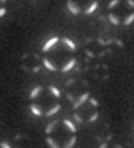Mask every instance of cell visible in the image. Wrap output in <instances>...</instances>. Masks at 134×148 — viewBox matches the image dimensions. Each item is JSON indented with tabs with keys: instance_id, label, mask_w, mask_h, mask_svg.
Listing matches in <instances>:
<instances>
[{
	"instance_id": "obj_16",
	"label": "cell",
	"mask_w": 134,
	"mask_h": 148,
	"mask_svg": "<svg viewBox=\"0 0 134 148\" xmlns=\"http://www.w3.org/2000/svg\"><path fill=\"white\" fill-rule=\"evenodd\" d=\"M48 89H49V91H50L55 97H57V98H59L60 97V91L57 87H55V86H49Z\"/></svg>"
},
{
	"instance_id": "obj_26",
	"label": "cell",
	"mask_w": 134,
	"mask_h": 148,
	"mask_svg": "<svg viewBox=\"0 0 134 148\" xmlns=\"http://www.w3.org/2000/svg\"><path fill=\"white\" fill-rule=\"evenodd\" d=\"M106 147H107V143H104V144H102L99 146V148H106Z\"/></svg>"
},
{
	"instance_id": "obj_13",
	"label": "cell",
	"mask_w": 134,
	"mask_h": 148,
	"mask_svg": "<svg viewBox=\"0 0 134 148\" xmlns=\"http://www.w3.org/2000/svg\"><path fill=\"white\" fill-rule=\"evenodd\" d=\"M46 143H47V145L49 146V148H60L59 145H58V143L56 140H54L50 137H47V138H46Z\"/></svg>"
},
{
	"instance_id": "obj_5",
	"label": "cell",
	"mask_w": 134,
	"mask_h": 148,
	"mask_svg": "<svg viewBox=\"0 0 134 148\" xmlns=\"http://www.w3.org/2000/svg\"><path fill=\"white\" fill-rule=\"evenodd\" d=\"M41 91H43V87H41V86H36L34 89H31V91H30V94H29V98L30 99L37 98V97L40 95Z\"/></svg>"
},
{
	"instance_id": "obj_27",
	"label": "cell",
	"mask_w": 134,
	"mask_h": 148,
	"mask_svg": "<svg viewBox=\"0 0 134 148\" xmlns=\"http://www.w3.org/2000/svg\"><path fill=\"white\" fill-rule=\"evenodd\" d=\"M87 53H88V56H90V57L93 56V55H92V52H90V51H87Z\"/></svg>"
},
{
	"instance_id": "obj_25",
	"label": "cell",
	"mask_w": 134,
	"mask_h": 148,
	"mask_svg": "<svg viewBox=\"0 0 134 148\" xmlns=\"http://www.w3.org/2000/svg\"><path fill=\"white\" fill-rule=\"evenodd\" d=\"M39 69H40V67L36 66L35 68H34V69H32V71H34V73H38V70H39Z\"/></svg>"
},
{
	"instance_id": "obj_4",
	"label": "cell",
	"mask_w": 134,
	"mask_h": 148,
	"mask_svg": "<svg viewBox=\"0 0 134 148\" xmlns=\"http://www.w3.org/2000/svg\"><path fill=\"white\" fill-rule=\"evenodd\" d=\"M75 65H76V59H75V58H72L69 61H67L66 64L64 65V67L61 68V73H67V71L72 70L75 67Z\"/></svg>"
},
{
	"instance_id": "obj_15",
	"label": "cell",
	"mask_w": 134,
	"mask_h": 148,
	"mask_svg": "<svg viewBox=\"0 0 134 148\" xmlns=\"http://www.w3.org/2000/svg\"><path fill=\"white\" fill-rule=\"evenodd\" d=\"M57 123H58V121H57V120H55V121H52V123H50V124H48L47 127H46V129H45V133L49 135V134L54 130V128H55V126H56V124H57Z\"/></svg>"
},
{
	"instance_id": "obj_20",
	"label": "cell",
	"mask_w": 134,
	"mask_h": 148,
	"mask_svg": "<svg viewBox=\"0 0 134 148\" xmlns=\"http://www.w3.org/2000/svg\"><path fill=\"white\" fill-rule=\"evenodd\" d=\"M73 117H74V119L76 120V123H78V124H82V123H83L82 117H81L78 114H74V116H73Z\"/></svg>"
},
{
	"instance_id": "obj_10",
	"label": "cell",
	"mask_w": 134,
	"mask_h": 148,
	"mask_svg": "<svg viewBox=\"0 0 134 148\" xmlns=\"http://www.w3.org/2000/svg\"><path fill=\"white\" fill-rule=\"evenodd\" d=\"M29 108H30V111L36 116V117H39V116H41V109L38 107L36 104H32V105H30L29 106Z\"/></svg>"
},
{
	"instance_id": "obj_3",
	"label": "cell",
	"mask_w": 134,
	"mask_h": 148,
	"mask_svg": "<svg viewBox=\"0 0 134 148\" xmlns=\"http://www.w3.org/2000/svg\"><path fill=\"white\" fill-rule=\"evenodd\" d=\"M87 99H89V92H85V94H83V95H81V97L79 98H77V100L75 101L74 104V109H77V108H79L81 106H82Z\"/></svg>"
},
{
	"instance_id": "obj_22",
	"label": "cell",
	"mask_w": 134,
	"mask_h": 148,
	"mask_svg": "<svg viewBox=\"0 0 134 148\" xmlns=\"http://www.w3.org/2000/svg\"><path fill=\"white\" fill-rule=\"evenodd\" d=\"M89 103L93 105L94 107H98V101H97L95 98H89Z\"/></svg>"
},
{
	"instance_id": "obj_14",
	"label": "cell",
	"mask_w": 134,
	"mask_h": 148,
	"mask_svg": "<svg viewBox=\"0 0 134 148\" xmlns=\"http://www.w3.org/2000/svg\"><path fill=\"white\" fill-rule=\"evenodd\" d=\"M108 20L111 22L112 25H114V26H119V19L117 16H115L114 14H110L108 15Z\"/></svg>"
},
{
	"instance_id": "obj_1",
	"label": "cell",
	"mask_w": 134,
	"mask_h": 148,
	"mask_svg": "<svg viewBox=\"0 0 134 148\" xmlns=\"http://www.w3.org/2000/svg\"><path fill=\"white\" fill-rule=\"evenodd\" d=\"M66 6H67V9H68L73 15H78V14L81 12L79 6H78L76 2H74V1H67Z\"/></svg>"
},
{
	"instance_id": "obj_24",
	"label": "cell",
	"mask_w": 134,
	"mask_h": 148,
	"mask_svg": "<svg viewBox=\"0 0 134 148\" xmlns=\"http://www.w3.org/2000/svg\"><path fill=\"white\" fill-rule=\"evenodd\" d=\"M126 3L132 8V9H134V0H126Z\"/></svg>"
},
{
	"instance_id": "obj_8",
	"label": "cell",
	"mask_w": 134,
	"mask_h": 148,
	"mask_svg": "<svg viewBox=\"0 0 134 148\" xmlns=\"http://www.w3.org/2000/svg\"><path fill=\"white\" fill-rule=\"evenodd\" d=\"M43 62H44V66L49 70V71H56L57 70V68H56V66L52 64L50 60H48L47 58H44L43 59Z\"/></svg>"
},
{
	"instance_id": "obj_19",
	"label": "cell",
	"mask_w": 134,
	"mask_h": 148,
	"mask_svg": "<svg viewBox=\"0 0 134 148\" xmlns=\"http://www.w3.org/2000/svg\"><path fill=\"white\" fill-rule=\"evenodd\" d=\"M97 118H98V112L96 111L95 114H93V115H92V116L89 117L88 121H89V123H93V121H95V120H96Z\"/></svg>"
},
{
	"instance_id": "obj_6",
	"label": "cell",
	"mask_w": 134,
	"mask_h": 148,
	"mask_svg": "<svg viewBox=\"0 0 134 148\" xmlns=\"http://www.w3.org/2000/svg\"><path fill=\"white\" fill-rule=\"evenodd\" d=\"M61 41L64 42V45H66V46L69 48V49H70V50H76V44H75L72 39L64 37L63 39H61Z\"/></svg>"
},
{
	"instance_id": "obj_17",
	"label": "cell",
	"mask_w": 134,
	"mask_h": 148,
	"mask_svg": "<svg viewBox=\"0 0 134 148\" xmlns=\"http://www.w3.org/2000/svg\"><path fill=\"white\" fill-rule=\"evenodd\" d=\"M133 21H134V11L131 12L128 16H126V18H125V20H124V25H125V26H130Z\"/></svg>"
},
{
	"instance_id": "obj_18",
	"label": "cell",
	"mask_w": 134,
	"mask_h": 148,
	"mask_svg": "<svg viewBox=\"0 0 134 148\" xmlns=\"http://www.w3.org/2000/svg\"><path fill=\"white\" fill-rule=\"evenodd\" d=\"M119 0H112V1H110V2H108V6H107V8H108V9H113V8L115 7V6H116V5H119Z\"/></svg>"
},
{
	"instance_id": "obj_12",
	"label": "cell",
	"mask_w": 134,
	"mask_h": 148,
	"mask_svg": "<svg viewBox=\"0 0 134 148\" xmlns=\"http://www.w3.org/2000/svg\"><path fill=\"white\" fill-rule=\"evenodd\" d=\"M76 141H77V136L74 135V136H72V138L65 144L64 148H73L75 146V144H76Z\"/></svg>"
},
{
	"instance_id": "obj_23",
	"label": "cell",
	"mask_w": 134,
	"mask_h": 148,
	"mask_svg": "<svg viewBox=\"0 0 134 148\" xmlns=\"http://www.w3.org/2000/svg\"><path fill=\"white\" fill-rule=\"evenodd\" d=\"M6 14H7V9L5 7H0V17H3Z\"/></svg>"
},
{
	"instance_id": "obj_2",
	"label": "cell",
	"mask_w": 134,
	"mask_h": 148,
	"mask_svg": "<svg viewBox=\"0 0 134 148\" xmlns=\"http://www.w3.org/2000/svg\"><path fill=\"white\" fill-rule=\"evenodd\" d=\"M58 40H59L58 37H52V38H50L49 40H47V41H46V44L43 46V51L46 52V51H48L49 49H52V47L58 42Z\"/></svg>"
},
{
	"instance_id": "obj_21",
	"label": "cell",
	"mask_w": 134,
	"mask_h": 148,
	"mask_svg": "<svg viewBox=\"0 0 134 148\" xmlns=\"http://www.w3.org/2000/svg\"><path fill=\"white\" fill-rule=\"evenodd\" d=\"M0 147L1 148H12L9 144H8L7 141H1V143H0Z\"/></svg>"
},
{
	"instance_id": "obj_7",
	"label": "cell",
	"mask_w": 134,
	"mask_h": 148,
	"mask_svg": "<svg viewBox=\"0 0 134 148\" xmlns=\"http://www.w3.org/2000/svg\"><path fill=\"white\" fill-rule=\"evenodd\" d=\"M60 108H61V105H55L54 107H52L49 110L46 112V116H48V117H52V116H54V115H56L58 111L60 110Z\"/></svg>"
},
{
	"instance_id": "obj_11",
	"label": "cell",
	"mask_w": 134,
	"mask_h": 148,
	"mask_svg": "<svg viewBox=\"0 0 134 148\" xmlns=\"http://www.w3.org/2000/svg\"><path fill=\"white\" fill-rule=\"evenodd\" d=\"M63 123H64V125H65V126H66L67 128H68V129L72 132V133H76V132H77L76 125H75L74 123H72L70 120H68V119H65Z\"/></svg>"
},
{
	"instance_id": "obj_9",
	"label": "cell",
	"mask_w": 134,
	"mask_h": 148,
	"mask_svg": "<svg viewBox=\"0 0 134 148\" xmlns=\"http://www.w3.org/2000/svg\"><path fill=\"white\" fill-rule=\"evenodd\" d=\"M97 7H98V2H97V1H93V2L88 6V8L85 9V14H86V15L93 14V12L97 9Z\"/></svg>"
}]
</instances>
